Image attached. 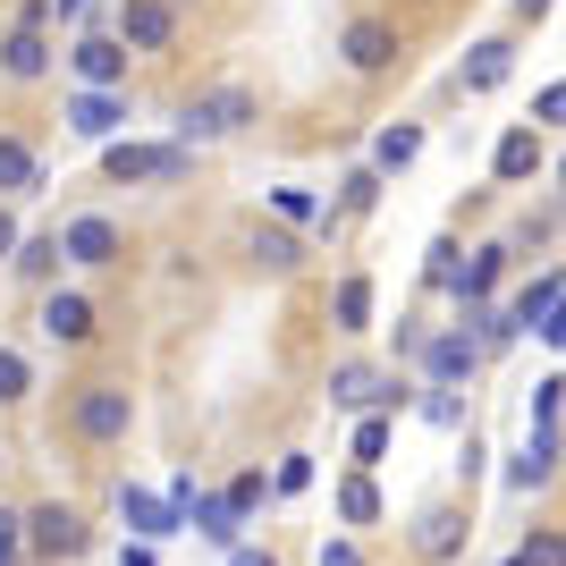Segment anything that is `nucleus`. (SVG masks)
Returning a JSON list of instances; mask_svg holds the SVG:
<instances>
[{
  "instance_id": "nucleus-6",
  "label": "nucleus",
  "mask_w": 566,
  "mask_h": 566,
  "mask_svg": "<svg viewBox=\"0 0 566 566\" xmlns=\"http://www.w3.org/2000/svg\"><path fill=\"white\" fill-rule=\"evenodd\" d=\"M415 364H423V380H431V389H465V380L482 373V338H473L465 322H457V331H431Z\"/></svg>"
},
{
  "instance_id": "nucleus-21",
  "label": "nucleus",
  "mask_w": 566,
  "mask_h": 566,
  "mask_svg": "<svg viewBox=\"0 0 566 566\" xmlns=\"http://www.w3.org/2000/svg\"><path fill=\"white\" fill-rule=\"evenodd\" d=\"M499 280H507V245H473V262L457 271V287H449V296H457V305H491V296H499Z\"/></svg>"
},
{
  "instance_id": "nucleus-39",
  "label": "nucleus",
  "mask_w": 566,
  "mask_h": 566,
  "mask_svg": "<svg viewBox=\"0 0 566 566\" xmlns=\"http://www.w3.org/2000/svg\"><path fill=\"white\" fill-rule=\"evenodd\" d=\"M25 549V507H0V566H18Z\"/></svg>"
},
{
  "instance_id": "nucleus-11",
  "label": "nucleus",
  "mask_w": 566,
  "mask_h": 566,
  "mask_svg": "<svg viewBox=\"0 0 566 566\" xmlns=\"http://www.w3.org/2000/svg\"><path fill=\"white\" fill-rule=\"evenodd\" d=\"M34 322H43L51 347H85V338H94V296H85V287H43Z\"/></svg>"
},
{
  "instance_id": "nucleus-35",
  "label": "nucleus",
  "mask_w": 566,
  "mask_h": 566,
  "mask_svg": "<svg viewBox=\"0 0 566 566\" xmlns=\"http://www.w3.org/2000/svg\"><path fill=\"white\" fill-rule=\"evenodd\" d=\"M423 423H440V431H465V398H457V389H423Z\"/></svg>"
},
{
  "instance_id": "nucleus-5",
  "label": "nucleus",
  "mask_w": 566,
  "mask_h": 566,
  "mask_svg": "<svg viewBox=\"0 0 566 566\" xmlns=\"http://www.w3.org/2000/svg\"><path fill=\"white\" fill-rule=\"evenodd\" d=\"M415 398L398 373H380V364H331V406H347V415H398V406Z\"/></svg>"
},
{
  "instance_id": "nucleus-3",
  "label": "nucleus",
  "mask_w": 566,
  "mask_h": 566,
  "mask_svg": "<svg viewBox=\"0 0 566 566\" xmlns=\"http://www.w3.org/2000/svg\"><path fill=\"white\" fill-rule=\"evenodd\" d=\"M25 549H34L43 566H69V558L94 549V524L76 516L69 499H43V507H25Z\"/></svg>"
},
{
  "instance_id": "nucleus-4",
  "label": "nucleus",
  "mask_w": 566,
  "mask_h": 566,
  "mask_svg": "<svg viewBox=\"0 0 566 566\" xmlns=\"http://www.w3.org/2000/svg\"><path fill=\"white\" fill-rule=\"evenodd\" d=\"M245 118H254V94H245V85H220V94L187 102V111L169 118V136H178V144L195 153V144H220V136H237Z\"/></svg>"
},
{
  "instance_id": "nucleus-34",
  "label": "nucleus",
  "mask_w": 566,
  "mask_h": 566,
  "mask_svg": "<svg viewBox=\"0 0 566 566\" xmlns=\"http://www.w3.org/2000/svg\"><path fill=\"white\" fill-rule=\"evenodd\" d=\"M25 389H34V364H25L18 347H0V406H18Z\"/></svg>"
},
{
  "instance_id": "nucleus-32",
  "label": "nucleus",
  "mask_w": 566,
  "mask_h": 566,
  "mask_svg": "<svg viewBox=\"0 0 566 566\" xmlns=\"http://www.w3.org/2000/svg\"><path fill=\"white\" fill-rule=\"evenodd\" d=\"M338 203H347V212H373V203H380V169L373 161L347 169V178H338Z\"/></svg>"
},
{
  "instance_id": "nucleus-42",
  "label": "nucleus",
  "mask_w": 566,
  "mask_h": 566,
  "mask_svg": "<svg viewBox=\"0 0 566 566\" xmlns=\"http://www.w3.org/2000/svg\"><path fill=\"white\" fill-rule=\"evenodd\" d=\"M118 566H161V542H136V533H127V549H118Z\"/></svg>"
},
{
  "instance_id": "nucleus-10",
  "label": "nucleus",
  "mask_w": 566,
  "mask_h": 566,
  "mask_svg": "<svg viewBox=\"0 0 566 566\" xmlns=\"http://www.w3.org/2000/svg\"><path fill=\"white\" fill-rule=\"evenodd\" d=\"M60 254H69L76 271H102V262L127 254V237H118V220H111V212H76L69 229H60Z\"/></svg>"
},
{
  "instance_id": "nucleus-43",
  "label": "nucleus",
  "mask_w": 566,
  "mask_h": 566,
  "mask_svg": "<svg viewBox=\"0 0 566 566\" xmlns=\"http://www.w3.org/2000/svg\"><path fill=\"white\" fill-rule=\"evenodd\" d=\"M18 237H25V229H18V212H9V195H0V262L18 254Z\"/></svg>"
},
{
  "instance_id": "nucleus-15",
  "label": "nucleus",
  "mask_w": 566,
  "mask_h": 566,
  "mask_svg": "<svg viewBox=\"0 0 566 566\" xmlns=\"http://www.w3.org/2000/svg\"><path fill=\"white\" fill-rule=\"evenodd\" d=\"M542 482H558V423H533V440L507 457V491H542Z\"/></svg>"
},
{
  "instance_id": "nucleus-44",
  "label": "nucleus",
  "mask_w": 566,
  "mask_h": 566,
  "mask_svg": "<svg viewBox=\"0 0 566 566\" xmlns=\"http://www.w3.org/2000/svg\"><path fill=\"white\" fill-rule=\"evenodd\" d=\"M229 566H280V558H271V549H245V542H237V549H229Z\"/></svg>"
},
{
  "instance_id": "nucleus-22",
  "label": "nucleus",
  "mask_w": 566,
  "mask_h": 566,
  "mask_svg": "<svg viewBox=\"0 0 566 566\" xmlns=\"http://www.w3.org/2000/svg\"><path fill=\"white\" fill-rule=\"evenodd\" d=\"M43 153H34V144L25 136H9V127H0V195H43Z\"/></svg>"
},
{
  "instance_id": "nucleus-2",
  "label": "nucleus",
  "mask_w": 566,
  "mask_h": 566,
  "mask_svg": "<svg viewBox=\"0 0 566 566\" xmlns=\"http://www.w3.org/2000/svg\"><path fill=\"white\" fill-rule=\"evenodd\" d=\"M102 178H111V187H169V178H187V144H178V136H169V144L111 136V144H102Z\"/></svg>"
},
{
  "instance_id": "nucleus-29",
  "label": "nucleus",
  "mask_w": 566,
  "mask_h": 566,
  "mask_svg": "<svg viewBox=\"0 0 566 566\" xmlns=\"http://www.w3.org/2000/svg\"><path fill=\"white\" fill-rule=\"evenodd\" d=\"M271 212L280 220H296V229H338V212H322L305 187H271Z\"/></svg>"
},
{
  "instance_id": "nucleus-27",
  "label": "nucleus",
  "mask_w": 566,
  "mask_h": 566,
  "mask_svg": "<svg viewBox=\"0 0 566 566\" xmlns=\"http://www.w3.org/2000/svg\"><path fill=\"white\" fill-rule=\"evenodd\" d=\"M549 305H558V271H542L533 287H516V296H507V313H516L524 331H542V322H549Z\"/></svg>"
},
{
  "instance_id": "nucleus-41",
  "label": "nucleus",
  "mask_w": 566,
  "mask_h": 566,
  "mask_svg": "<svg viewBox=\"0 0 566 566\" xmlns=\"http://www.w3.org/2000/svg\"><path fill=\"white\" fill-rule=\"evenodd\" d=\"M313 566H364V549H355L347 533H338V542H322V558H313Z\"/></svg>"
},
{
  "instance_id": "nucleus-26",
  "label": "nucleus",
  "mask_w": 566,
  "mask_h": 566,
  "mask_svg": "<svg viewBox=\"0 0 566 566\" xmlns=\"http://www.w3.org/2000/svg\"><path fill=\"white\" fill-rule=\"evenodd\" d=\"M245 245H254V262L271 271V280H287V271H305V245H296L287 229H254Z\"/></svg>"
},
{
  "instance_id": "nucleus-25",
  "label": "nucleus",
  "mask_w": 566,
  "mask_h": 566,
  "mask_svg": "<svg viewBox=\"0 0 566 566\" xmlns=\"http://www.w3.org/2000/svg\"><path fill=\"white\" fill-rule=\"evenodd\" d=\"M60 262H69V254H60V229H51V237H18L9 271H18V280H34V287H51V280H60Z\"/></svg>"
},
{
  "instance_id": "nucleus-14",
  "label": "nucleus",
  "mask_w": 566,
  "mask_h": 566,
  "mask_svg": "<svg viewBox=\"0 0 566 566\" xmlns=\"http://www.w3.org/2000/svg\"><path fill=\"white\" fill-rule=\"evenodd\" d=\"M473 542V516L465 507H423V516H415V558H457V549Z\"/></svg>"
},
{
  "instance_id": "nucleus-19",
  "label": "nucleus",
  "mask_w": 566,
  "mask_h": 566,
  "mask_svg": "<svg viewBox=\"0 0 566 566\" xmlns=\"http://www.w3.org/2000/svg\"><path fill=\"white\" fill-rule=\"evenodd\" d=\"M507 69H516V43H507V34H482V43L465 51V76H457V85H465V94H499Z\"/></svg>"
},
{
  "instance_id": "nucleus-24",
  "label": "nucleus",
  "mask_w": 566,
  "mask_h": 566,
  "mask_svg": "<svg viewBox=\"0 0 566 566\" xmlns=\"http://www.w3.org/2000/svg\"><path fill=\"white\" fill-rule=\"evenodd\" d=\"M415 153H423V127H415V118H398V127H380V136H373V169H380V178L415 169Z\"/></svg>"
},
{
  "instance_id": "nucleus-17",
  "label": "nucleus",
  "mask_w": 566,
  "mask_h": 566,
  "mask_svg": "<svg viewBox=\"0 0 566 566\" xmlns=\"http://www.w3.org/2000/svg\"><path fill=\"white\" fill-rule=\"evenodd\" d=\"M187 524H195L212 549H237V533H245V516L229 507V491H203V482H195V499H187Z\"/></svg>"
},
{
  "instance_id": "nucleus-1",
  "label": "nucleus",
  "mask_w": 566,
  "mask_h": 566,
  "mask_svg": "<svg viewBox=\"0 0 566 566\" xmlns=\"http://www.w3.org/2000/svg\"><path fill=\"white\" fill-rule=\"evenodd\" d=\"M69 431L85 440V449H127V431H136L127 380H76L69 389Z\"/></svg>"
},
{
  "instance_id": "nucleus-30",
  "label": "nucleus",
  "mask_w": 566,
  "mask_h": 566,
  "mask_svg": "<svg viewBox=\"0 0 566 566\" xmlns=\"http://www.w3.org/2000/svg\"><path fill=\"white\" fill-rule=\"evenodd\" d=\"M516 566H566V524H533L516 542Z\"/></svg>"
},
{
  "instance_id": "nucleus-38",
  "label": "nucleus",
  "mask_w": 566,
  "mask_h": 566,
  "mask_svg": "<svg viewBox=\"0 0 566 566\" xmlns=\"http://www.w3.org/2000/svg\"><path fill=\"white\" fill-rule=\"evenodd\" d=\"M533 127H566V76L533 94Z\"/></svg>"
},
{
  "instance_id": "nucleus-12",
  "label": "nucleus",
  "mask_w": 566,
  "mask_h": 566,
  "mask_svg": "<svg viewBox=\"0 0 566 566\" xmlns=\"http://www.w3.org/2000/svg\"><path fill=\"white\" fill-rule=\"evenodd\" d=\"M338 60H347L355 76H380V69H398V25H389V18H355L347 34H338Z\"/></svg>"
},
{
  "instance_id": "nucleus-46",
  "label": "nucleus",
  "mask_w": 566,
  "mask_h": 566,
  "mask_svg": "<svg viewBox=\"0 0 566 566\" xmlns=\"http://www.w3.org/2000/svg\"><path fill=\"white\" fill-rule=\"evenodd\" d=\"M549 9H558V0H516V18H524V25H542Z\"/></svg>"
},
{
  "instance_id": "nucleus-8",
  "label": "nucleus",
  "mask_w": 566,
  "mask_h": 566,
  "mask_svg": "<svg viewBox=\"0 0 566 566\" xmlns=\"http://www.w3.org/2000/svg\"><path fill=\"white\" fill-rule=\"evenodd\" d=\"M118 524H127L136 542H169V533H187L178 499H169V491H144V482H118Z\"/></svg>"
},
{
  "instance_id": "nucleus-18",
  "label": "nucleus",
  "mask_w": 566,
  "mask_h": 566,
  "mask_svg": "<svg viewBox=\"0 0 566 566\" xmlns=\"http://www.w3.org/2000/svg\"><path fill=\"white\" fill-rule=\"evenodd\" d=\"M533 169H542V127L524 118V127H507V136H499V153H491V178H499V187H524Z\"/></svg>"
},
{
  "instance_id": "nucleus-36",
  "label": "nucleus",
  "mask_w": 566,
  "mask_h": 566,
  "mask_svg": "<svg viewBox=\"0 0 566 566\" xmlns=\"http://www.w3.org/2000/svg\"><path fill=\"white\" fill-rule=\"evenodd\" d=\"M457 271H465V262H457V237H440V245H431V262H423V280L440 287V296H449V287H457Z\"/></svg>"
},
{
  "instance_id": "nucleus-23",
  "label": "nucleus",
  "mask_w": 566,
  "mask_h": 566,
  "mask_svg": "<svg viewBox=\"0 0 566 566\" xmlns=\"http://www.w3.org/2000/svg\"><path fill=\"white\" fill-rule=\"evenodd\" d=\"M331 331H347V338L373 331V280H364V271H347V280L331 287Z\"/></svg>"
},
{
  "instance_id": "nucleus-37",
  "label": "nucleus",
  "mask_w": 566,
  "mask_h": 566,
  "mask_svg": "<svg viewBox=\"0 0 566 566\" xmlns=\"http://www.w3.org/2000/svg\"><path fill=\"white\" fill-rule=\"evenodd\" d=\"M305 482H313V457H305V449H296V457H280V473H271V491H280V499H296Z\"/></svg>"
},
{
  "instance_id": "nucleus-33",
  "label": "nucleus",
  "mask_w": 566,
  "mask_h": 566,
  "mask_svg": "<svg viewBox=\"0 0 566 566\" xmlns=\"http://www.w3.org/2000/svg\"><path fill=\"white\" fill-rule=\"evenodd\" d=\"M229 507H237L245 524H254V507H271V482H262V465H245V473L229 482Z\"/></svg>"
},
{
  "instance_id": "nucleus-20",
  "label": "nucleus",
  "mask_w": 566,
  "mask_h": 566,
  "mask_svg": "<svg viewBox=\"0 0 566 566\" xmlns=\"http://www.w3.org/2000/svg\"><path fill=\"white\" fill-rule=\"evenodd\" d=\"M331 507H338V524H347V533H364V524H380V482H373L364 465L338 473V482H331Z\"/></svg>"
},
{
  "instance_id": "nucleus-47",
  "label": "nucleus",
  "mask_w": 566,
  "mask_h": 566,
  "mask_svg": "<svg viewBox=\"0 0 566 566\" xmlns=\"http://www.w3.org/2000/svg\"><path fill=\"white\" fill-rule=\"evenodd\" d=\"M558 187H566V161H558Z\"/></svg>"
},
{
  "instance_id": "nucleus-7",
  "label": "nucleus",
  "mask_w": 566,
  "mask_h": 566,
  "mask_svg": "<svg viewBox=\"0 0 566 566\" xmlns=\"http://www.w3.org/2000/svg\"><path fill=\"white\" fill-rule=\"evenodd\" d=\"M127 127V85H76L69 94V136L76 144H111Z\"/></svg>"
},
{
  "instance_id": "nucleus-45",
  "label": "nucleus",
  "mask_w": 566,
  "mask_h": 566,
  "mask_svg": "<svg viewBox=\"0 0 566 566\" xmlns=\"http://www.w3.org/2000/svg\"><path fill=\"white\" fill-rule=\"evenodd\" d=\"M85 9H94V0H51V18H69V25H85Z\"/></svg>"
},
{
  "instance_id": "nucleus-9",
  "label": "nucleus",
  "mask_w": 566,
  "mask_h": 566,
  "mask_svg": "<svg viewBox=\"0 0 566 566\" xmlns=\"http://www.w3.org/2000/svg\"><path fill=\"white\" fill-rule=\"evenodd\" d=\"M111 34L127 51H169V43H178V0H118Z\"/></svg>"
},
{
  "instance_id": "nucleus-16",
  "label": "nucleus",
  "mask_w": 566,
  "mask_h": 566,
  "mask_svg": "<svg viewBox=\"0 0 566 566\" xmlns=\"http://www.w3.org/2000/svg\"><path fill=\"white\" fill-rule=\"evenodd\" d=\"M0 76H18V85L51 76V34L43 25H9V34H0Z\"/></svg>"
},
{
  "instance_id": "nucleus-13",
  "label": "nucleus",
  "mask_w": 566,
  "mask_h": 566,
  "mask_svg": "<svg viewBox=\"0 0 566 566\" xmlns=\"http://www.w3.org/2000/svg\"><path fill=\"white\" fill-rule=\"evenodd\" d=\"M127 60H136V51L118 43V34H76V43H69L76 85H127Z\"/></svg>"
},
{
  "instance_id": "nucleus-40",
  "label": "nucleus",
  "mask_w": 566,
  "mask_h": 566,
  "mask_svg": "<svg viewBox=\"0 0 566 566\" xmlns=\"http://www.w3.org/2000/svg\"><path fill=\"white\" fill-rule=\"evenodd\" d=\"M558 406H566V380H542L533 389V423H558Z\"/></svg>"
},
{
  "instance_id": "nucleus-31",
  "label": "nucleus",
  "mask_w": 566,
  "mask_h": 566,
  "mask_svg": "<svg viewBox=\"0 0 566 566\" xmlns=\"http://www.w3.org/2000/svg\"><path fill=\"white\" fill-rule=\"evenodd\" d=\"M347 449H355V465L373 473L380 457H389V415H364V423H355V440H347Z\"/></svg>"
},
{
  "instance_id": "nucleus-28",
  "label": "nucleus",
  "mask_w": 566,
  "mask_h": 566,
  "mask_svg": "<svg viewBox=\"0 0 566 566\" xmlns=\"http://www.w3.org/2000/svg\"><path fill=\"white\" fill-rule=\"evenodd\" d=\"M465 313H473V338H482V355H491V347H516V338H524V322H516L507 305H465Z\"/></svg>"
}]
</instances>
